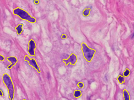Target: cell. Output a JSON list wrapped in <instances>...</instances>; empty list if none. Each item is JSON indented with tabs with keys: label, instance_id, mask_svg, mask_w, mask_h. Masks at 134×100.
Masks as SVG:
<instances>
[{
	"label": "cell",
	"instance_id": "52a82bcc",
	"mask_svg": "<svg viewBox=\"0 0 134 100\" xmlns=\"http://www.w3.org/2000/svg\"><path fill=\"white\" fill-rule=\"evenodd\" d=\"M7 60L10 62L11 64L8 66L7 68L8 69H11L12 68V67H14V65H16V64L18 62V60L16 59V57H7Z\"/></svg>",
	"mask_w": 134,
	"mask_h": 100
},
{
	"label": "cell",
	"instance_id": "9a60e30c",
	"mask_svg": "<svg viewBox=\"0 0 134 100\" xmlns=\"http://www.w3.org/2000/svg\"><path fill=\"white\" fill-rule=\"evenodd\" d=\"M4 60V57L1 54H0V61H3Z\"/></svg>",
	"mask_w": 134,
	"mask_h": 100
},
{
	"label": "cell",
	"instance_id": "8fae6325",
	"mask_svg": "<svg viewBox=\"0 0 134 100\" xmlns=\"http://www.w3.org/2000/svg\"><path fill=\"white\" fill-rule=\"evenodd\" d=\"M117 80H118V82H119L120 84H123L125 83L124 77H123L121 75H119L118 76V77L117 78Z\"/></svg>",
	"mask_w": 134,
	"mask_h": 100
},
{
	"label": "cell",
	"instance_id": "ac0fdd59",
	"mask_svg": "<svg viewBox=\"0 0 134 100\" xmlns=\"http://www.w3.org/2000/svg\"><path fill=\"white\" fill-rule=\"evenodd\" d=\"M39 1H34V3H36V4H38L39 3Z\"/></svg>",
	"mask_w": 134,
	"mask_h": 100
},
{
	"label": "cell",
	"instance_id": "2e32d148",
	"mask_svg": "<svg viewBox=\"0 0 134 100\" xmlns=\"http://www.w3.org/2000/svg\"><path fill=\"white\" fill-rule=\"evenodd\" d=\"M61 38H62V39H66V38H67V36L65 35V34H62Z\"/></svg>",
	"mask_w": 134,
	"mask_h": 100
},
{
	"label": "cell",
	"instance_id": "d6986e66",
	"mask_svg": "<svg viewBox=\"0 0 134 100\" xmlns=\"http://www.w3.org/2000/svg\"><path fill=\"white\" fill-rule=\"evenodd\" d=\"M23 100H26V99H24Z\"/></svg>",
	"mask_w": 134,
	"mask_h": 100
},
{
	"label": "cell",
	"instance_id": "ba28073f",
	"mask_svg": "<svg viewBox=\"0 0 134 100\" xmlns=\"http://www.w3.org/2000/svg\"><path fill=\"white\" fill-rule=\"evenodd\" d=\"M23 26L24 25L23 23H21V24L18 25L16 27V33L18 34V35H20V34H21V33L23 31Z\"/></svg>",
	"mask_w": 134,
	"mask_h": 100
},
{
	"label": "cell",
	"instance_id": "6da1fadb",
	"mask_svg": "<svg viewBox=\"0 0 134 100\" xmlns=\"http://www.w3.org/2000/svg\"><path fill=\"white\" fill-rule=\"evenodd\" d=\"M2 80L8 89L9 100H13L15 96V87L11 78L8 74H4L2 76Z\"/></svg>",
	"mask_w": 134,
	"mask_h": 100
},
{
	"label": "cell",
	"instance_id": "277c9868",
	"mask_svg": "<svg viewBox=\"0 0 134 100\" xmlns=\"http://www.w3.org/2000/svg\"><path fill=\"white\" fill-rule=\"evenodd\" d=\"M24 60L25 61H26L29 63L30 65L34 68L38 72L40 73V69L39 66L38 65L37 62H36V60L34 59H30L28 55H25L24 57Z\"/></svg>",
	"mask_w": 134,
	"mask_h": 100
},
{
	"label": "cell",
	"instance_id": "e0dca14e",
	"mask_svg": "<svg viewBox=\"0 0 134 100\" xmlns=\"http://www.w3.org/2000/svg\"><path fill=\"white\" fill-rule=\"evenodd\" d=\"M4 95V93L3 91H2L1 90V89H0V96H3Z\"/></svg>",
	"mask_w": 134,
	"mask_h": 100
},
{
	"label": "cell",
	"instance_id": "9c48e42d",
	"mask_svg": "<svg viewBox=\"0 0 134 100\" xmlns=\"http://www.w3.org/2000/svg\"><path fill=\"white\" fill-rule=\"evenodd\" d=\"M123 95H124V100H130V95H129L128 91L126 89H124L123 91Z\"/></svg>",
	"mask_w": 134,
	"mask_h": 100
},
{
	"label": "cell",
	"instance_id": "30bf717a",
	"mask_svg": "<svg viewBox=\"0 0 134 100\" xmlns=\"http://www.w3.org/2000/svg\"><path fill=\"white\" fill-rule=\"evenodd\" d=\"M91 12V9H85V10L83 11V15L84 17H86L89 16Z\"/></svg>",
	"mask_w": 134,
	"mask_h": 100
},
{
	"label": "cell",
	"instance_id": "4fadbf2b",
	"mask_svg": "<svg viewBox=\"0 0 134 100\" xmlns=\"http://www.w3.org/2000/svg\"><path fill=\"white\" fill-rule=\"evenodd\" d=\"M130 70H129L128 68H127V69L125 70V71L124 72V77H128V76L130 75Z\"/></svg>",
	"mask_w": 134,
	"mask_h": 100
},
{
	"label": "cell",
	"instance_id": "8992f818",
	"mask_svg": "<svg viewBox=\"0 0 134 100\" xmlns=\"http://www.w3.org/2000/svg\"><path fill=\"white\" fill-rule=\"evenodd\" d=\"M77 60L78 59L77 55L74 54V53H72L69 56V58L67 59H63V62L65 63L66 65H68L69 63H70L72 65H75Z\"/></svg>",
	"mask_w": 134,
	"mask_h": 100
},
{
	"label": "cell",
	"instance_id": "3957f363",
	"mask_svg": "<svg viewBox=\"0 0 134 100\" xmlns=\"http://www.w3.org/2000/svg\"><path fill=\"white\" fill-rule=\"evenodd\" d=\"M82 51L83 52L84 59L88 62H91L94 54H96V51L94 49L90 48L85 43H82Z\"/></svg>",
	"mask_w": 134,
	"mask_h": 100
},
{
	"label": "cell",
	"instance_id": "5bb4252c",
	"mask_svg": "<svg viewBox=\"0 0 134 100\" xmlns=\"http://www.w3.org/2000/svg\"><path fill=\"white\" fill-rule=\"evenodd\" d=\"M77 86H78V87H79V88L82 89V88H83V87H84V84H83V83H82V82H79V83H78Z\"/></svg>",
	"mask_w": 134,
	"mask_h": 100
},
{
	"label": "cell",
	"instance_id": "5b68a950",
	"mask_svg": "<svg viewBox=\"0 0 134 100\" xmlns=\"http://www.w3.org/2000/svg\"><path fill=\"white\" fill-rule=\"evenodd\" d=\"M36 48V42L33 39H31L29 42V48H28L27 52L32 57L36 56L35 50Z\"/></svg>",
	"mask_w": 134,
	"mask_h": 100
},
{
	"label": "cell",
	"instance_id": "7c38bea8",
	"mask_svg": "<svg viewBox=\"0 0 134 100\" xmlns=\"http://www.w3.org/2000/svg\"><path fill=\"white\" fill-rule=\"evenodd\" d=\"M73 96L76 98H79L82 96V92L81 91H80L79 90H76L74 91V93H73Z\"/></svg>",
	"mask_w": 134,
	"mask_h": 100
},
{
	"label": "cell",
	"instance_id": "7a4b0ae2",
	"mask_svg": "<svg viewBox=\"0 0 134 100\" xmlns=\"http://www.w3.org/2000/svg\"><path fill=\"white\" fill-rule=\"evenodd\" d=\"M13 13H14V14L18 16L21 19L24 20H26L28 22L31 23H35L36 22V19L35 18L31 16L25 10L20 8H15L13 10Z\"/></svg>",
	"mask_w": 134,
	"mask_h": 100
}]
</instances>
